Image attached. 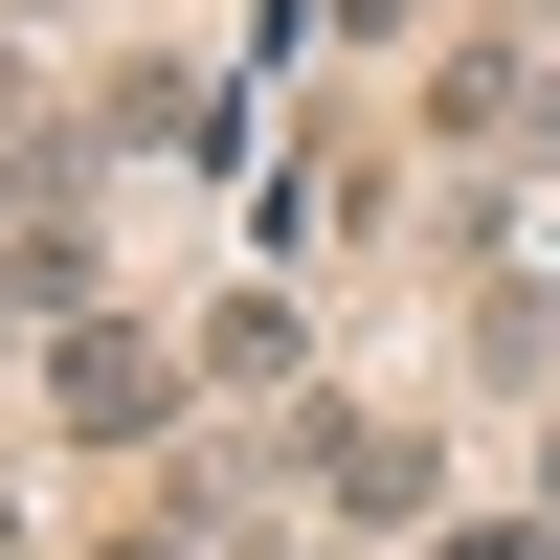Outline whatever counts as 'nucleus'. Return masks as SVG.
Here are the masks:
<instances>
[{
    "mask_svg": "<svg viewBox=\"0 0 560 560\" xmlns=\"http://www.w3.org/2000/svg\"><path fill=\"white\" fill-rule=\"evenodd\" d=\"M292 493H314L337 538H448V448L382 427V404H314V427H292Z\"/></svg>",
    "mask_w": 560,
    "mask_h": 560,
    "instance_id": "f257e3e1",
    "label": "nucleus"
},
{
    "mask_svg": "<svg viewBox=\"0 0 560 560\" xmlns=\"http://www.w3.org/2000/svg\"><path fill=\"white\" fill-rule=\"evenodd\" d=\"M179 404H202V359H179L158 314H90V337L45 359V427H68V448H158Z\"/></svg>",
    "mask_w": 560,
    "mask_h": 560,
    "instance_id": "f03ea898",
    "label": "nucleus"
},
{
    "mask_svg": "<svg viewBox=\"0 0 560 560\" xmlns=\"http://www.w3.org/2000/svg\"><path fill=\"white\" fill-rule=\"evenodd\" d=\"M314 23H359V45H382V23H427V0H314Z\"/></svg>",
    "mask_w": 560,
    "mask_h": 560,
    "instance_id": "6e6552de",
    "label": "nucleus"
},
{
    "mask_svg": "<svg viewBox=\"0 0 560 560\" xmlns=\"http://www.w3.org/2000/svg\"><path fill=\"white\" fill-rule=\"evenodd\" d=\"M23 224H45V179H23V158H0V247H23Z\"/></svg>",
    "mask_w": 560,
    "mask_h": 560,
    "instance_id": "9d476101",
    "label": "nucleus"
},
{
    "mask_svg": "<svg viewBox=\"0 0 560 560\" xmlns=\"http://www.w3.org/2000/svg\"><path fill=\"white\" fill-rule=\"evenodd\" d=\"M68 158H224V68H113Z\"/></svg>",
    "mask_w": 560,
    "mask_h": 560,
    "instance_id": "20e7f679",
    "label": "nucleus"
},
{
    "mask_svg": "<svg viewBox=\"0 0 560 560\" xmlns=\"http://www.w3.org/2000/svg\"><path fill=\"white\" fill-rule=\"evenodd\" d=\"M179 359H202V404H292V382H314V337H292V292H224V314H202Z\"/></svg>",
    "mask_w": 560,
    "mask_h": 560,
    "instance_id": "39448f33",
    "label": "nucleus"
},
{
    "mask_svg": "<svg viewBox=\"0 0 560 560\" xmlns=\"http://www.w3.org/2000/svg\"><path fill=\"white\" fill-rule=\"evenodd\" d=\"M538 113H560V45H538V23H471V45L427 68V135H448V158H516Z\"/></svg>",
    "mask_w": 560,
    "mask_h": 560,
    "instance_id": "7ed1b4c3",
    "label": "nucleus"
},
{
    "mask_svg": "<svg viewBox=\"0 0 560 560\" xmlns=\"http://www.w3.org/2000/svg\"><path fill=\"white\" fill-rule=\"evenodd\" d=\"M23 359H45V314H23V292H0V382H23Z\"/></svg>",
    "mask_w": 560,
    "mask_h": 560,
    "instance_id": "1a4fd4ad",
    "label": "nucleus"
},
{
    "mask_svg": "<svg viewBox=\"0 0 560 560\" xmlns=\"http://www.w3.org/2000/svg\"><path fill=\"white\" fill-rule=\"evenodd\" d=\"M471 382H493V404H560V292H538V269L471 292Z\"/></svg>",
    "mask_w": 560,
    "mask_h": 560,
    "instance_id": "423d86ee",
    "label": "nucleus"
},
{
    "mask_svg": "<svg viewBox=\"0 0 560 560\" xmlns=\"http://www.w3.org/2000/svg\"><path fill=\"white\" fill-rule=\"evenodd\" d=\"M538 516H560V404H538Z\"/></svg>",
    "mask_w": 560,
    "mask_h": 560,
    "instance_id": "f8f14e48",
    "label": "nucleus"
},
{
    "mask_svg": "<svg viewBox=\"0 0 560 560\" xmlns=\"http://www.w3.org/2000/svg\"><path fill=\"white\" fill-rule=\"evenodd\" d=\"M224 560H359V538H224Z\"/></svg>",
    "mask_w": 560,
    "mask_h": 560,
    "instance_id": "9b49d317",
    "label": "nucleus"
},
{
    "mask_svg": "<svg viewBox=\"0 0 560 560\" xmlns=\"http://www.w3.org/2000/svg\"><path fill=\"white\" fill-rule=\"evenodd\" d=\"M493 23H538V0H493Z\"/></svg>",
    "mask_w": 560,
    "mask_h": 560,
    "instance_id": "ddd939ff",
    "label": "nucleus"
},
{
    "mask_svg": "<svg viewBox=\"0 0 560 560\" xmlns=\"http://www.w3.org/2000/svg\"><path fill=\"white\" fill-rule=\"evenodd\" d=\"M448 560H560V516H538V493H471V516H448Z\"/></svg>",
    "mask_w": 560,
    "mask_h": 560,
    "instance_id": "0eeeda50",
    "label": "nucleus"
}]
</instances>
